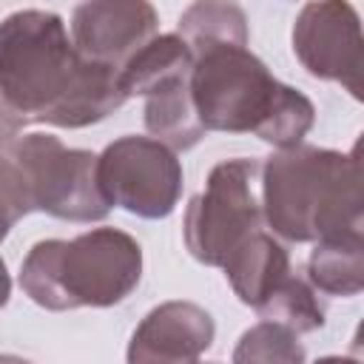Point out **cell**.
Returning <instances> with one entry per match:
<instances>
[{
    "instance_id": "obj_1",
    "label": "cell",
    "mask_w": 364,
    "mask_h": 364,
    "mask_svg": "<svg viewBox=\"0 0 364 364\" xmlns=\"http://www.w3.org/2000/svg\"><path fill=\"white\" fill-rule=\"evenodd\" d=\"M0 91L31 122L85 128L128 97L119 68L82 57L54 11L23 9L0 23Z\"/></svg>"
},
{
    "instance_id": "obj_2",
    "label": "cell",
    "mask_w": 364,
    "mask_h": 364,
    "mask_svg": "<svg viewBox=\"0 0 364 364\" xmlns=\"http://www.w3.org/2000/svg\"><path fill=\"white\" fill-rule=\"evenodd\" d=\"M191 97L205 131H250L276 148L299 145L316 122L313 102L279 82L247 46L219 43L193 51Z\"/></svg>"
},
{
    "instance_id": "obj_3",
    "label": "cell",
    "mask_w": 364,
    "mask_h": 364,
    "mask_svg": "<svg viewBox=\"0 0 364 364\" xmlns=\"http://www.w3.org/2000/svg\"><path fill=\"white\" fill-rule=\"evenodd\" d=\"M262 213L287 242H318L330 233L361 228V159L350 154L290 145L262 165Z\"/></svg>"
},
{
    "instance_id": "obj_4",
    "label": "cell",
    "mask_w": 364,
    "mask_h": 364,
    "mask_svg": "<svg viewBox=\"0 0 364 364\" xmlns=\"http://www.w3.org/2000/svg\"><path fill=\"white\" fill-rule=\"evenodd\" d=\"M142 279V247L117 228H94L77 239L37 242L20 264L23 293L46 310L114 307Z\"/></svg>"
},
{
    "instance_id": "obj_5",
    "label": "cell",
    "mask_w": 364,
    "mask_h": 364,
    "mask_svg": "<svg viewBox=\"0 0 364 364\" xmlns=\"http://www.w3.org/2000/svg\"><path fill=\"white\" fill-rule=\"evenodd\" d=\"M6 156L31 210L68 222H100L108 216L111 205L97 182V154L65 148L51 134H28L14 139Z\"/></svg>"
},
{
    "instance_id": "obj_6",
    "label": "cell",
    "mask_w": 364,
    "mask_h": 364,
    "mask_svg": "<svg viewBox=\"0 0 364 364\" xmlns=\"http://www.w3.org/2000/svg\"><path fill=\"white\" fill-rule=\"evenodd\" d=\"M259 171L256 159H225L208 173L205 191L188 202L185 245L196 262L222 267L228 253L262 228L264 213L256 199Z\"/></svg>"
},
{
    "instance_id": "obj_7",
    "label": "cell",
    "mask_w": 364,
    "mask_h": 364,
    "mask_svg": "<svg viewBox=\"0 0 364 364\" xmlns=\"http://www.w3.org/2000/svg\"><path fill=\"white\" fill-rule=\"evenodd\" d=\"M105 202L142 219H165L182 196V162L154 136H119L97 156Z\"/></svg>"
},
{
    "instance_id": "obj_8",
    "label": "cell",
    "mask_w": 364,
    "mask_h": 364,
    "mask_svg": "<svg viewBox=\"0 0 364 364\" xmlns=\"http://www.w3.org/2000/svg\"><path fill=\"white\" fill-rule=\"evenodd\" d=\"M293 51L304 71L338 82L361 100V20L350 0H310L293 23Z\"/></svg>"
},
{
    "instance_id": "obj_9",
    "label": "cell",
    "mask_w": 364,
    "mask_h": 364,
    "mask_svg": "<svg viewBox=\"0 0 364 364\" xmlns=\"http://www.w3.org/2000/svg\"><path fill=\"white\" fill-rule=\"evenodd\" d=\"M156 34V9L151 0H82L71 14L74 48L114 68Z\"/></svg>"
},
{
    "instance_id": "obj_10",
    "label": "cell",
    "mask_w": 364,
    "mask_h": 364,
    "mask_svg": "<svg viewBox=\"0 0 364 364\" xmlns=\"http://www.w3.org/2000/svg\"><path fill=\"white\" fill-rule=\"evenodd\" d=\"M216 336L213 316L193 301H165L154 307L131 336L128 361L188 364L210 350Z\"/></svg>"
},
{
    "instance_id": "obj_11",
    "label": "cell",
    "mask_w": 364,
    "mask_h": 364,
    "mask_svg": "<svg viewBox=\"0 0 364 364\" xmlns=\"http://www.w3.org/2000/svg\"><path fill=\"white\" fill-rule=\"evenodd\" d=\"M222 270L239 301L256 307L290 273V256L284 245L259 228L228 253Z\"/></svg>"
},
{
    "instance_id": "obj_12",
    "label": "cell",
    "mask_w": 364,
    "mask_h": 364,
    "mask_svg": "<svg viewBox=\"0 0 364 364\" xmlns=\"http://www.w3.org/2000/svg\"><path fill=\"white\" fill-rule=\"evenodd\" d=\"M193 51L179 34H154L119 68L125 97H148L165 85L191 80Z\"/></svg>"
},
{
    "instance_id": "obj_13",
    "label": "cell",
    "mask_w": 364,
    "mask_h": 364,
    "mask_svg": "<svg viewBox=\"0 0 364 364\" xmlns=\"http://www.w3.org/2000/svg\"><path fill=\"white\" fill-rule=\"evenodd\" d=\"M307 282L327 296H358L364 287L361 228H350L318 239L307 259Z\"/></svg>"
},
{
    "instance_id": "obj_14",
    "label": "cell",
    "mask_w": 364,
    "mask_h": 364,
    "mask_svg": "<svg viewBox=\"0 0 364 364\" xmlns=\"http://www.w3.org/2000/svg\"><path fill=\"white\" fill-rule=\"evenodd\" d=\"M145 128L171 151H188L205 136V125L199 122L191 97V80L165 85L145 97Z\"/></svg>"
},
{
    "instance_id": "obj_15",
    "label": "cell",
    "mask_w": 364,
    "mask_h": 364,
    "mask_svg": "<svg viewBox=\"0 0 364 364\" xmlns=\"http://www.w3.org/2000/svg\"><path fill=\"white\" fill-rule=\"evenodd\" d=\"M179 37L191 46V51L233 43L247 46V17L245 9L233 0H196L179 17Z\"/></svg>"
},
{
    "instance_id": "obj_16",
    "label": "cell",
    "mask_w": 364,
    "mask_h": 364,
    "mask_svg": "<svg viewBox=\"0 0 364 364\" xmlns=\"http://www.w3.org/2000/svg\"><path fill=\"white\" fill-rule=\"evenodd\" d=\"M253 310L267 321L290 327L293 333H313L324 327V304L318 301L316 287L293 273H287Z\"/></svg>"
},
{
    "instance_id": "obj_17",
    "label": "cell",
    "mask_w": 364,
    "mask_h": 364,
    "mask_svg": "<svg viewBox=\"0 0 364 364\" xmlns=\"http://www.w3.org/2000/svg\"><path fill=\"white\" fill-rule=\"evenodd\" d=\"M233 361H239V364H245V361L299 364V361H304V350L299 344V333H293L284 324L262 318L256 327L242 333V338H239V344L233 350Z\"/></svg>"
},
{
    "instance_id": "obj_18",
    "label": "cell",
    "mask_w": 364,
    "mask_h": 364,
    "mask_svg": "<svg viewBox=\"0 0 364 364\" xmlns=\"http://www.w3.org/2000/svg\"><path fill=\"white\" fill-rule=\"evenodd\" d=\"M28 202H26V193L20 188V179L9 162L6 154H0V242L9 236V230L14 228L17 219H23L28 213ZM9 296H11V276L6 270V262L0 256V307L9 304Z\"/></svg>"
},
{
    "instance_id": "obj_19",
    "label": "cell",
    "mask_w": 364,
    "mask_h": 364,
    "mask_svg": "<svg viewBox=\"0 0 364 364\" xmlns=\"http://www.w3.org/2000/svg\"><path fill=\"white\" fill-rule=\"evenodd\" d=\"M28 119L3 97V91H0V148H6V145H11L14 142V136L20 134V128L26 125Z\"/></svg>"
}]
</instances>
